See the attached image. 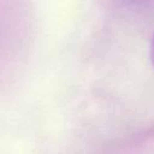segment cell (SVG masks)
Listing matches in <instances>:
<instances>
[{
	"mask_svg": "<svg viewBox=\"0 0 154 154\" xmlns=\"http://www.w3.org/2000/svg\"><path fill=\"white\" fill-rule=\"evenodd\" d=\"M149 55H150V61L154 66V32L152 35V38H150V45H149Z\"/></svg>",
	"mask_w": 154,
	"mask_h": 154,
	"instance_id": "1",
	"label": "cell"
}]
</instances>
